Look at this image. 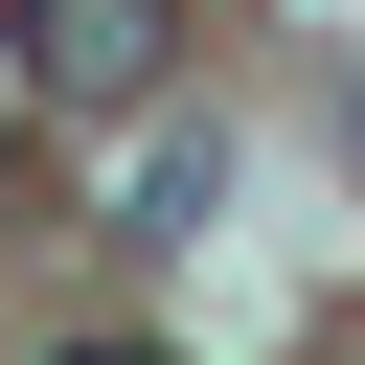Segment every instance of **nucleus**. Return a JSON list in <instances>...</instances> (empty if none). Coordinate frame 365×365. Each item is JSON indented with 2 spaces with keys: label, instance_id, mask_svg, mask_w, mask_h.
Here are the masks:
<instances>
[{
  "label": "nucleus",
  "instance_id": "obj_1",
  "mask_svg": "<svg viewBox=\"0 0 365 365\" xmlns=\"http://www.w3.org/2000/svg\"><path fill=\"white\" fill-rule=\"evenodd\" d=\"M0 23H23V91L46 114H160V68H182L160 0H0Z\"/></svg>",
  "mask_w": 365,
  "mask_h": 365
},
{
  "label": "nucleus",
  "instance_id": "obj_2",
  "mask_svg": "<svg viewBox=\"0 0 365 365\" xmlns=\"http://www.w3.org/2000/svg\"><path fill=\"white\" fill-rule=\"evenodd\" d=\"M114 228H137V251H182V228H205V137H137V182H114Z\"/></svg>",
  "mask_w": 365,
  "mask_h": 365
},
{
  "label": "nucleus",
  "instance_id": "obj_3",
  "mask_svg": "<svg viewBox=\"0 0 365 365\" xmlns=\"http://www.w3.org/2000/svg\"><path fill=\"white\" fill-rule=\"evenodd\" d=\"M46 365H160V342H46Z\"/></svg>",
  "mask_w": 365,
  "mask_h": 365
}]
</instances>
